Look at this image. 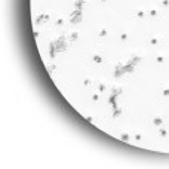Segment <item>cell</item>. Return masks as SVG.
I'll use <instances>...</instances> for the list:
<instances>
[{
    "label": "cell",
    "instance_id": "obj_1",
    "mask_svg": "<svg viewBox=\"0 0 169 169\" xmlns=\"http://www.w3.org/2000/svg\"><path fill=\"white\" fill-rule=\"evenodd\" d=\"M55 46H56V50L58 52H64L68 48V42H67L65 36H60L56 40H55Z\"/></svg>",
    "mask_w": 169,
    "mask_h": 169
},
{
    "label": "cell",
    "instance_id": "obj_2",
    "mask_svg": "<svg viewBox=\"0 0 169 169\" xmlns=\"http://www.w3.org/2000/svg\"><path fill=\"white\" fill-rule=\"evenodd\" d=\"M82 19H83V12H82V9L74 7V11H73L71 15H70V22H71V24H79V22H82Z\"/></svg>",
    "mask_w": 169,
    "mask_h": 169
},
{
    "label": "cell",
    "instance_id": "obj_3",
    "mask_svg": "<svg viewBox=\"0 0 169 169\" xmlns=\"http://www.w3.org/2000/svg\"><path fill=\"white\" fill-rule=\"evenodd\" d=\"M123 74H126V62H119L117 67H116V73L114 76L116 77H120Z\"/></svg>",
    "mask_w": 169,
    "mask_h": 169
},
{
    "label": "cell",
    "instance_id": "obj_4",
    "mask_svg": "<svg viewBox=\"0 0 169 169\" xmlns=\"http://www.w3.org/2000/svg\"><path fill=\"white\" fill-rule=\"evenodd\" d=\"M49 19H50V15H49L48 12H42L39 16H37L36 22H37V24H42V22H48Z\"/></svg>",
    "mask_w": 169,
    "mask_h": 169
},
{
    "label": "cell",
    "instance_id": "obj_5",
    "mask_svg": "<svg viewBox=\"0 0 169 169\" xmlns=\"http://www.w3.org/2000/svg\"><path fill=\"white\" fill-rule=\"evenodd\" d=\"M58 54V50H56V46H55V42H50L49 45V55H50V60H54L55 56Z\"/></svg>",
    "mask_w": 169,
    "mask_h": 169
},
{
    "label": "cell",
    "instance_id": "obj_6",
    "mask_svg": "<svg viewBox=\"0 0 169 169\" xmlns=\"http://www.w3.org/2000/svg\"><path fill=\"white\" fill-rule=\"evenodd\" d=\"M120 138H122V141L129 142V141H131V138H132V133L129 132V131H122V132H120Z\"/></svg>",
    "mask_w": 169,
    "mask_h": 169
},
{
    "label": "cell",
    "instance_id": "obj_7",
    "mask_svg": "<svg viewBox=\"0 0 169 169\" xmlns=\"http://www.w3.org/2000/svg\"><path fill=\"white\" fill-rule=\"evenodd\" d=\"M105 36H108V28H107L105 25H103V27H99V30H98V37H99V39H104Z\"/></svg>",
    "mask_w": 169,
    "mask_h": 169
},
{
    "label": "cell",
    "instance_id": "obj_8",
    "mask_svg": "<svg viewBox=\"0 0 169 169\" xmlns=\"http://www.w3.org/2000/svg\"><path fill=\"white\" fill-rule=\"evenodd\" d=\"M108 103L111 104V108L119 107V105H117V95H113V94H111V95L108 97Z\"/></svg>",
    "mask_w": 169,
    "mask_h": 169
},
{
    "label": "cell",
    "instance_id": "obj_9",
    "mask_svg": "<svg viewBox=\"0 0 169 169\" xmlns=\"http://www.w3.org/2000/svg\"><path fill=\"white\" fill-rule=\"evenodd\" d=\"M79 37H80L79 31H71V33L68 34V40H70V42H77Z\"/></svg>",
    "mask_w": 169,
    "mask_h": 169
},
{
    "label": "cell",
    "instance_id": "obj_10",
    "mask_svg": "<svg viewBox=\"0 0 169 169\" xmlns=\"http://www.w3.org/2000/svg\"><path fill=\"white\" fill-rule=\"evenodd\" d=\"M86 3H88V0H73V5H74V7H77V9H82Z\"/></svg>",
    "mask_w": 169,
    "mask_h": 169
},
{
    "label": "cell",
    "instance_id": "obj_11",
    "mask_svg": "<svg viewBox=\"0 0 169 169\" xmlns=\"http://www.w3.org/2000/svg\"><path fill=\"white\" fill-rule=\"evenodd\" d=\"M139 61H141V56H139V55H132V56H131V60H128V62H129V64H132V65H137Z\"/></svg>",
    "mask_w": 169,
    "mask_h": 169
},
{
    "label": "cell",
    "instance_id": "obj_12",
    "mask_svg": "<svg viewBox=\"0 0 169 169\" xmlns=\"http://www.w3.org/2000/svg\"><path fill=\"white\" fill-rule=\"evenodd\" d=\"M122 113H123V110L120 108V107H116V108H113V119H117L119 116H122Z\"/></svg>",
    "mask_w": 169,
    "mask_h": 169
},
{
    "label": "cell",
    "instance_id": "obj_13",
    "mask_svg": "<svg viewBox=\"0 0 169 169\" xmlns=\"http://www.w3.org/2000/svg\"><path fill=\"white\" fill-rule=\"evenodd\" d=\"M92 61L95 62V64H103V61H104V58L101 56L99 54H95L94 56H92Z\"/></svg>",
    "mask_w": 169,
    "mask_h": 169
},
{
    "label": "cell",
    "instance_id": "obj_14",
    "mask_svg": "<svg viewBox=\"0 0 169 169\" xmlns=\"http://www.w3.org/2000/svg\"><path fill=\"white\" fill-rule=\"evenodd\" d=\"M98 92H99V94H104V92H107V83H104V82H99V83H98Z\"/></svg>",
    "mask_w": 169,
    "mask_h": 169
},
{
    "label": "cell",
    "instance_id": "obj_15",
    "mask_svg": "<svg viewBox=\"0 0 169 169\" xmlns=\"http://www.w3.org/2000/svg\"><path fill=\"white\" fill-rule=\"evenodd\" d=\"M122 92H123V88H120V86H114V88L111 89V94H113V95H117V97L122 95Z\"/></svg>",
    "mask_w": 169,
    "mask_h": 169
},
{
    "label": "cell",
    "instance_id": "obj_16",
    "mask_svg": "<svg viewBox=\"0 0 169 169\" xmlns=\"http://www.w3.org/2000/svg\"><path fill=\"white\" fill-rule=\"evenodd\" d=\"M133 15H135L137 18H145L147 12H145V11H142V9H138V11H135V12H133Z\"/></svg>",
    "mask_w": 169,
    "mask_h": 169
},
{
    "label": "cell",
    "instance_id": "obj_17",
    "mask_svg": "<svg viewBox=\"0 0 169 169\" xmlns=\"http://www.w3.org/2000/svg\"><path fill=\"white\" fill-rule=\"evenodd\" d=\"M157 135H159L160 138H165V137L168 135V129H166V128H160V129L157 131Z\"/></svg>",
    "mask_w": 169,
    "mask_h": 169
},
{
    "label": "cell",
    "instance_id": "obj_18",
    "mask_svg": "<svg viewBox=\"0 0 169 169\" xmlns=\"http://www.w3.org/2000/svg\"><path fill=\"white\" fill-rule=\"evenodd\" d=\"M157 43H159V36L157 34H154V36L150 37V45H153V46H156Z\"/></svg>",
    "mask_w": 169,
    "mask_h": 169
},
{
    "label": "cell",
    "instance_id": "obj_19",
    "mask_svg": "<svg viewBox=\"0 0 169 169\" xmlns=\"http://www.w3.org/2000/svg\"><path fill=\"white\" fill-rule=\"evenodd\" d=\"M153 123H154L156 126H160V125H162V123H163V119H162V117H160V116H156V117L153 119Z\"/></svg>",
    "mask_w": 169,
    "mask_h": 169
},
{
    "label": "cell",
    "instance_id": "obj_20",
    "mask_svg": "<svg viewBox=\"0 0 169 169\" xmlns=\"http://www.w3.org/2000/svg\"><path fill=\"white\" fill-rule=\"evenodd\" d=\"M162 95L163 97H169V86L168 84H163L162 86Z\"/></svg>",
    "mask_w": 169,
    "mask_h": 169
},
{
    "label": "cell",
    "instance_id": "obj_21",
    "mask_svg": "<svg viewBox=\"0 0 169 169\" xmlns=\"http://www.w3.org/2000/svg\"><path fill=\"white\" fill-rule=\"evenodd\" d=\"M55 24H56V25H62V24H64V16L58 15V16H56V19H55Z\"/></svg>",
    "mask_w": 169,
    "mask_h": 169
},
{
    "label": "cell",
    "instance_id": "obj_22",
    "mask_svg": "<svg viewBox=\"0 0 169 169\" xmlns=\"http://www.w3.org/2000/svg\"><path fill=\"white\" fill-rule=\"evenodd\" d=\"M157 13H159V11H157L156 7H151L150 11H148V15H150V16H157Z\"/></svg>",
    "mask_w": 169,
    "mask_h": 169
},
{
    "label": "cell",
    "instance_id": "obj_23",
    "mask_svg": "<svg viewBox=\"0 0 169 169\" xmlns=\"http://www.w3.org/2000/svg\"><path fill=\"white\" fill-rule=\"evenodd\" d=\"M133 139H135V141H142V133L135 132L133 133Z\"/></svg>",
    "mask_w": 169,
    "mask_h": 169
},
{
    "label": "cell",
    "instance_id": "obj_24",
    "mask_svg": "<svg viewBox=\"0 0 169 169\" xmlns=\"http://www.w3.org/2000/svg\"><path fill=\"white\" fill-rule=\"evenodd\" d=\"M83 84L86 86V88H88V86H91V84H92V79H91V77H86V79L83 80Z\"/></svg>",
    "mask_w": 169,
    "mask_h": 169
},
{
    "label": "cell",
    "instance_id": "obj_25",
    "mask_svg": "<svg viewBox=\"0 0 169 169\" xmlns=\"http://www.w3.org/2000/svg\"><path fill=\"white\" fill-rule=\"evenodd\" d=\"M163 61H165V56H163V55H157L156 56V62L157 64H162Z\"/></svg>",
    "mask_w": 169,
    "mask_h": 169
},
{
    "label": "cell",
    "instance_id": "obj_26",
    "mask_svg": "<svg viewBox=\"0 0 169 169\" xmlns=\"http://www.w3.org/2000/svg\"><path fill=\"white\" fill-rule=\"evenodd\" d=\"M128 39H129V34H128V33H122V34H120V40L126 42Z\"/></svg>",
    "mask_w": 169,
    "mask_h": 169
},
{
    "label": "cell",
    "instance_id": "obj_27",
    "mask_svg": "<svg viewBox=\"0 0 169 169\" xmlns=\"http://www.w3.org/2000/svg\"><path fill=\"white\" fill-rule=\"evenodd\" d=\"M98 99H99V94H98V92H95V94H92V101H95V103H97Z\"/></svg>",
    "mask_w": 169,
    "mask_h": 169
},
{
    "label": "cell",
    "instance_id": "obj_28",
    "mask_svg": "<svg viewBox=\"0 0 169 169\" xmlns=\"http://www.w3.org/2000/svg\"><path fill=\"white\" fill-rule=\"evenodd\" d=\"M48 70H49V73H52L55 70V64H50V65L48 67Z\"/></svg>",
    "mask_w": 169,
    "mask_h": 169
},
{
    "label": "cell",
    "instance_id": "obj_29",
    "mask_svg": "<svg viewBox=\"0 0 169 169\" xmlns=\"http://www.w3.org/2000/svg\"><path fill=\"white\" fill-rule=\"evenodd\" d=\"M86 120L89 122V123H94V117H92V116H88V117H86Z\"/></svg>",
    "mask_w": 169,
    "mask_h": 169
},
{
    "label": "cell",
    "instance_id": "obj_30",
    "mask_svg": "<svg viewBox=\"0 0 169 169\" xmlns=\"http://www.w3.org/2000/svg\"><path fill=\"white\" fill-rule=\"evenodd\" d=\"M162 5L163 6H169V0H162Z\"/></svg>",
    "mask_w": 169,
    "mask_h": 169
},
{
    "label": "cell",
    "instance_id": "obj_31",
    "mask_svg": "<svg viewBox=\"0 0 169 169\" xmlns=\"http://www.w3.org/2000/svg\"><path fill=\"white\" fill-rule=\"evenodd\" d=\"M99 2H101V3H105V2H107V0H99Z\"/></svg>",
    "mask_w": 169,
    "mask_h": 169
}]
</instances>
